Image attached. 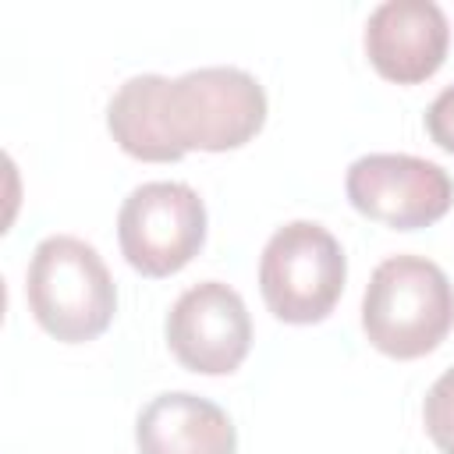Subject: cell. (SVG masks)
I'll return each mask as SVG.
<instances>
[{
    "label": "cell",
    "instance_id": "8fae6325",
    "mask_svg": "<svg viewBox=\"0 0 454 454\" xmlns=\"http://www.w3.org/2000/svg\"><path fill=\"white\" fill-rule=\"evenodd\" d=\"M426 131H429V138H433L440 149L454 153V85H447V89L429 103V110H426Z\"/></svg>",
    "mask_w": 454,
    "mask_h": 454
},
{
    "label": "cell",
    "instance_id": "5b68a950",
    "mask_svg": "<svg viewBox=\"0 0 454 454\" xmlns=\"http://www.w3.org/2000/svg\"><path fill=\"white\" fill-rule=\"evenodd\" d=\"M117 241L131 270L142 277H170L199 255L206 241V206L184 181L138 184L117 213Z\"/></svg>",
    "mask_w": 454,
    "mask_h": 454
},
{
    "label": "cell",
    "instance_id": "30bf717a",
    "mask_svg": "<svg viewBox=\"0 0 454 454\" xmlns=\"http://www.w3.org/2000/svg\"><path fill=\"white\" fill-rule=\"evenodd\" d=\"M422 422H426L429 440L443 454H454V369H447L429 387L426 404H422Z\"/></svg>",
    "mask_w": 454,
    "mask_h": 454
},
{
    "label": "cell",
    "instance_id": "ba28073f",
    "mask_svg": "<svg viewBox=\"0 0 454 454\" xmlns=\"http://www.w3.org/2000/svg\"><path fill=\"white\" fill-rule=\"evenodd\" d=\"M447 43V14L433 0H383L365 21V53L372 67L397 85H415L436 74Z\"/></svg>",
    "mask_w": 454,
    "mask_h": 454
},
{
    "label": "cell",
    "instance_id": "3957f363",
    "mask_svg": "<svg viewBox=\"0 0 454 454\" xmlns=\"http://www.w3.org/2000/svg\"><path fill=\"white\" fill-rule=\"evenodd\" d=\"M25 294L35 323L64 344L99 337L117 312V287L103 255L74 234H50L35 245Z\"/></svg>",
    "mask_w": 454,
    "mask_h": 454
},
{
    "label": "cell",
    "instance_id": "7a4b0ae2",
    "mask_svg": "<svg viewBox=\"0 0 454 454\" xmlns=\"http://www.w3.org/2000/svg\"><path fill=\"white\" fill-rule=\"evenodd\" d=\"M454 326V287L426 255L383 259L362 298V330L390 358H422Z\"/></svg>",
    "mask_w": 454,
    "mask_h": 454
},
{
    "label": "cell",
    "instance_id": "6da1fadb",
    "mask_svg": "<svg viewBox=\"0 0 454 454\" xmlns=\"http://www.w3.org/2000/svg\"><path fill=\"white\" fill-rule=\"evenodd\" d=\"M266 124V92L241 67H195L181 78L135 74L110 106L114 142L145 163H170L192 149L227 153Z\"/></svg>",
    "mask_w": 454,
    "mask_h": 454
},
{
    "label": "cell",
    "instance_id": "8992f818",
    "mask_svg": "<svg viewBox=\"0 0 454 454\" xmlns=\"http://www.w3.org/2000/svg\"><path fill=\"white\" fill-rule=\"evenodd\" d=\"M348 199L369 220L397 231L436 223L454 202L450 174L422 156L408 153H369L348 167Z\"/></svg>",
    "mask_w": 454,
    "mask_h": 454
},
{
    "label": "cell",
    "instance_id": "277c9868",
    "mask_svg": "<svg viewBox=\"0 0 454 454\" xmlns=\"http://www.w3.org/2000/svg\"><path fill=\"white\" fill-rule=\"evenodd\" d=\"M348 262L340 241L312 223L291 220L273 231L259 259V291L270 312L284 323H319L333 312L344 291Z\"/></svg>",
    "mask_w": 454,
    "mask_h": 454
},
{
    "label": "cell",
    "instance_id": "9c48e42d",
    "mask_svg": "<svg viewBox=\"0 0 454 454\" xmlns=\"http://www.w3.org/2000/svg\"><path fill=\"white\" fill-rule=\"evenodd\" d=\"M135 443L138 454H234L238 433L220 404L170 390L138 411Z\"/></svg>",
    "mask_w": 454,
    "mask_h": 454
},
{
    "label": "cell",
    "instance_id": "52a82bcc",
    "mask_svg": "<svg viewBox=\"0 0 454 454\" xmlns=\"http://www.w3.org/2000/svg\"><path fill=\"white\" fill-rule=\"evenodd\" d=\"M167 344L192 372H234L252 348V319L241 294L220 280L188 287L167 312Z\"/></svg>",
    "mask_w": 454,
    "mask_h": 454
}]
</instances>
